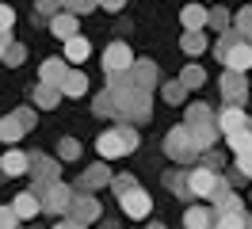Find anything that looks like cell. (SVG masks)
I'll use <instances>...</instances> for the list:
<instances>
[{"label":"cell","instance_id":"obj_15","mask_svg":"<svg viewBox=\"0 0 252 229\" xmlns=\"http://www.w3.org/2000/svg\"><path fill=\"white\" fill-rule=\"evenodd\" d=\"M180 23H184V31H203L206 23H210V12H206L203 4H188V8L180 12Z\"/></svg>","mask_w":252,"mask_h":229},{"label":"cell","instance_id":"obj_4","mask_svg":"<svg viewBox=\"0 0 252 229\" xmlns=\"http://www.w3.org/2000/svg\"><path fill=\"white\" fill-rule=\"evenodd\" d=\"M34 195L42 198V210L50 214H69V206H73V191L65 187V183H46V187H34Z\"/></svg>","mask_w":252,"mask_h":229},{"label":"cell","instance_id":"obj_35","mask_svg":"<svg viewBox=\"0 0 252 229\" xmlns=\"http://www.w3.org/2000/svg\"><path fill=\"white\" fill-rule=\"evenodd\" d=\"M237 31L252 42V8H241V15H237Z\"/></svg>","mask_w":252,"mask_h":229},{"label":"cell","instance_id":"obj_3","mask_svg":"<svg viewBox=\"0 0 252 229\" xmlns=\"http://www.w3.org/2000/svg\"><path fill=\"white\" fill-rule=\"evenodd\" d=\"M130 69H134L130 46L126 42H111L107 50H103V73H107V80H123V76H130Z\"/></svg>","mask_w":252,"mask_h":229},{"label":"cell","instance_id":"obj_45","mask_svg":"<svg viewBox=\"0 0 252 229\" xmlns=\"http://www.w3.org/2000/svg\"><path fill=\"white\" fill-rule=\"evenodd\" d=\"M54 229H84L80 222H62V226H54Z\"/></svg>","mask_w":252,"mask_h":229},{"label":"cell","instance_id":"obj_8","mask_svg":"<svg viewBox=\"0 0 252 229\" xmlns=\"http://www.w3.org/2000/svg\"><path fill=\"white\" fill-rule=\"evenodd\" d=\"M221 61H225V69H233V73H249V69H252V42H249V38L237 42Z\"/></svg>","mask_w":252,"mask_h":229},{"label":"cell","instance_id":"obj_9","mask_svg":"<svg viewBox=\"0 0 252 229\" xmlns=\"http://www.w3.org/2000/svg\"><path fill=\"white\" fill-rule=\"evenodd\" d=\"M130 80H134V88H138V92H149L153 84H157V65H153V61H134Z\"/></svg>","mask_w":252,"mask_h":229},{"label":"cell","instance_id":"obj_37","mask_svg":"<svg viewBox=\"0 0 252 229\" xmlns=\"http://www.w3.org/2000/svg\"><path fill=\"white\" fill-rule=\"evenodd\" d=\"M58 153H62V161H77L80 145L73 141V137H62V145H58Z\"/></svg>","mask_w":252,"mask_h":229},{"label":"cell","instance_id":"obj_17","mask_svg":"<svg viewBox=\"0 0 252 229\" xmlns=\"http://www.w3.org/2000/svg\"><path fill=\"white\" fill-rule=\"evenodd\" d=\"M188 126V122H184ZM191 137H195V149L199 153H210V145H214V137H218V122H206V126H188Z\"/></svg>","mask_w":252,"mask_h":229},{"label":"cell","instance_id":"obj_22","mask_svg":"<svg viewBox=\"0 0 252 229\" xmlns=\"http://www.w3.org/2000/svg\"><path fill=\"white\" fill-rule=\"evenodd\" d=\"M84 92H88V76L69 69V76H65V84H62V96H84Z\"/></svg>","mask_w":252,"mask_h":229},{"label":"cell","instance_id":"obj_49","mask_svg":"<svg viewBox=\"0 0 252 229\" xmlns=\"http://www.w3.org/2000/svg\"><path fill=\"white\" fill-rule=\"evenodd\" d=\"M249 229H252V218H249Z\"/></svg>","mask_w":252,"mask_h":229},{"label":"cell","instance_id":"obj_32","mask_svg":"<svg viewBox=\"0 0 252 229\" xmlns=\"http://www.w3.org/2000/svg\"><path fill=\"white\" fill-rule=\"evenodd\" d=\"M58 8H65L62 0H38V8H34V15H38V19H46V23H50L54 15H62Z\"/></svg>","mask_w":252,"mask_h":229},{"label":"cell","instance_id":"obj_16","mask_svg":"<svg viewBox=\"0 0 252 229\" xmlns=\"http://www.w3.org/2000/svg\"><path fill=\"white\" fill-rule=\"evenodd\" d=\"M50 31L62 38V42H69V38H77V15L73 12H62V15H54L50 19Z\"/></svg>","mask_w":252,"mask_h":229},{"label":"cell","instance_id":"obj_14","mask_svg":"<svg viewBox=\"0 0 252 229\" xmlns=\"http://www.w3.org/2000/svg\"><path fill=\"white\" fill-rule=\"evenodd\" d=\"M65 76H69V69H65L62 58H46V61H42V84H50V88H62Z\"/></svg>","mask_w":252,"mask_h":229},{"label":"cell","instance_id":"obj_1","mask_svg":"<svg viewBox=\"0 0 252 229\" xmlns=\"http://www.w3.org/2000/svg\"><path fill=\"white\" fill-rule=\"evenodd\" d=\"M138 149V130L126 122V126H115V130H103V134L95 137V153L103 157V161H119L126 153Z\"/></svg>","mask_w":252,"mask_h":229},{"label":"cell","instance_id":"obj_25","mask_svg":"<svg viewBox=\"0 0 252 229\" xmlns=\"http://www.w3.org/2000/svg\"><path fill=\"white\" fill-rule=\"evenodd\" d=\"M206 122H218V115H210V107L191 103L188 107V126H206Z\"/></svg>","mask_w":252,"mask_h":229},{"label":"cell","instance_id":"obj_18","mask_svg":"<svg viewBox=\"0 0 252 229\" xmlns=\"http://www.w3.org/2000/svg\"><path fill=\"white\" fill-rule=\"evenodd\" d=\"M115 176L107 172V164H92L84 176H80V191H92V187H103V183H111Z\"/></svg>","mask_w":252,"mask_h":229},{"label":"cell","instance_id":"obj_23","mask_svg":"<svg viewBox=\"0 0 252 229\" xmlns=\"http://www.w3.org/2000/svg\"><path fill=\"white\" fill-rule=\"evenodd\" d=\"M164 183H168V187H172V195H180V198L191 195V172H168Z\"/></svg>","mask_w":252,"mask_h":229},{"label":"cell","instance_id":"obj_27","mask_svg":"<svg viewBox=\"0 0 252 229\" xmlns=\"http://www.w3.org/2000/svg\"><path fill=\"white\" fill-rule=\"evenodd\" d=\"M214 229H249L245 214H214Z\"/></svg>","mask_w":252,"mask_h":229},{"label":"cell","instance_id":"obj_6","mask_svg":"<svg viewBox=\"0 0 252 229\" xmlns=\"http://www.w3.org/2000/svg\"><path fill=\"white\" fill-rule=\"evenodd\" d=\"M218 130L225 137H229V134H241V130H249V115H245L237 103H229L225 111H218Z\"/></svg>","mask_w":252,"mask_h":229},{"label":"cell","instance_id":"obj_34","mask_svg":"<svg viewBox=\"0 0 252 229\" xmlns=\"http://www.w3.org/2000/svg\"><path fill=\"white\" fill-rule=\"evenodd\" d=\"M27 58V50L19 42H8V50H4V65H19V61Z\"/></svg>","mask_w":252,"mask_h":229},{"label":"cell","instance_id":"obj_30","mask_svg":"<svg viewBox=\"0 0 252 229\" xmlns=\"http://www.w3.org/2000/svg\"><path fill=\"white\" fill-rule=\"evenodd\" d=\"M184 50H188V54H203L206 50V38H203V31H184Z\"/></svg>","mask_w":252,"mask_h":229},{"label":"cell","instance_id":"obj_19","mask_svg":"<svg viewBox=\"0 0 252 229\" xmlns=\"http://www.w3.org/2000/svg\"><path fill=\"white\" fill-rule=\"evenodd\" d=\"M210 226H214V214L203 210V206H191L184 214V229H210Z\"/></svg>","mask_w":252,"mask_h":229},{"label":"cell","instance_id":"obj_11","mask_svg":"<svg viewBox=\"0 0 252 229\" xmlns=\"http://www.w3.org/2000/svg\"><path fill=\"white\" fill-rule=\"evenodd\" d=\"M12 210L19 214V222H31L34 214L42 210V198L34 195V191H19V195H16V202H12Z\"/></svg>","mask_w":252,"mask_h":229},{"label":"cell","instance_id":"obj_28","mask_svg":"<svg viewBox=\"0 0 252 229\" xmlns=\"http://www.w3.org/2000/svg\"><path fill=\"white\" fill-rule=\"evenodd\" d=\"M95 115H119V99H115V92H99L95 96Z\"/></svg>","mask_w":252,"mask_h":229},{"label":"cell","instance_id":"obj_43","mask_svg":"<svg viewBox=\"0 0 252 229\" xmlns=\"http://www.w3.org/2000/svg\"><path fill=\"white\" fill-rule=\"evenodd\" d=\"M16 119L23 122V130H31V126H34V111H31V107H19V111H16Z\"/></svg>","mask_w":252,"mask_h":229},{"label":"cell","instance_id":"obj_5","mask_svg":"<svg viewBox=\"0 0 252 229\" xmlns=\"http://www.w3.org/2000/svg\"><path fill=\"white\" fill-rule=\"evenodd\" d=\"M99 218V202H95L92 191H80L77 198H73V206H69V222H80V226H88V222H95Z\"/></svg>","mask_w":252,"mask_h":229},{"label":"cell","instance_id":"obj_38","mask_svg":"<svg viewBox=\"0 0 252 229\" xmlns=\"http://www.w3.org/2000/svg\"><path fill=\"white\" fill-rule=\"evenodd\" d=\"M237 172H241V176H252V145L237 153Z\"/></svg>","mask_w":252,"mask_h":229},{"label":"cell","instance_id":"obj_7","mask_svg":"<svg viewBox=\"0 0 252 229\" xmlns=\"http://www.w3.org/2000/svg\"><path fill=\"white\" fill-rule=\"evenodd\" d=\"M221 96H225L229 103H241V99L249 96V80H245V73L225 69V73H221Z\"/></svg>","mask_w":252,"mask_h":229},{"label":"cell","instance_id":"obj_31","mask_svg":"<svg viewBox=\"0 0 252 229\" xmlns=\"http://www.w3.org/2000/svg\"><path fill=\"white\" fill-rule=\"evenodd\" d=\"M188 99V88L180 84V80H172V84H164V103H172V107H180Z\"/></svg>","mask_w":252,"mask_h":229},{"label":"cell","instance_id":"obj_29","mask_svg":"<svg viewBox=\"0 0 252 229\" xmlns=\"http://www.w3.org/2000/svg\"><path fill=\"white\" fill-rule=\"evenodd\" d=\"M203 80H206V73L199 65H188V69L180 73V84H184V88H203Z\"/></svg>","mask_w":252,"mask_h":229},{"label":"cell","instance_id":"obj_42","mask_svg":"<svg viewBox=\"0 0 252 229\" xmlns=\"http://www.w3.org/2000/svg\"><path fill=\"white\" fill-rule=\"evenodd\" d=\"M210 27H218V31H225V27H229V15L221 12V8H214V12H210Z\"/></svg>","mask_w":252,"mask_h":229},{"label":"cell","instance_id":"obj_12","mask_svg":"<svg viewBox=\"0 0 252 229\" xmlns=\"http://www.w3.org/2000/svg\"><path fill=\"white\" fill-rule=\"evenodd\" d=\"M0 172H4V176H23V172H31V157L19 153V149L4 153V157H0Z\"/></svg>","mask_w":252,"mask_h":229},{"label":"cell","instance_id":"obj_40","mask_svg":"<svg viewBox=\"0 0 252 229\" xmlns=\"http://www.w3.org/2000/svg\"><path fill=\"white\" fill-rule=\"evenodd\" d=\"M249 145H252V134H249V130H241V134H229V149H233V153L249 149Z\"/></svg>","mask_w":252,"mask_h":229},{"label":"cell","instance_id":"obj_46","mask_svg":"<svg viewBox=\"0 0 252 229\" xmlns=\"http://www.w3.org/2000/svg\"><path fill=\"white\" fill-rule=\"evenodd\" d=\"M4 50H8V34H0V58H4Z\"/></svg>","mask_w":252,"mask_h":229},{"label":"cell","instance_id":"obj_47","mask_svg":"<svg viewBox=\"0 0 252 229\" xmlns=\"http://www.w3.org/2000/svg\"><path fill=\"white\" fill-rule=\"evenodd\" d=\"M149 229H164V226H157V222H153V226H149Z\"/></svg>","mask_w":252,"mask_h":229},{"label":"cell","instance_id":"obj_2","mask_svg":"<svg viewBox=\"0 0 252 229\" xmlns=\"http://www.w3.org/2000/svg\"><path fill=\"white\" fill-rule=\"evenodd\" d=\"M164 153H168L172 161H180V164H188V161H195V157H199V149H195V137H191V130L184 126V122L168 130V137H164Z\"/></svg>","mask_w":252,"mask_h":229},{"label":"cell","instance_id":"obj_33","mask_svg":"<svg viewBox=\"0 0 252 229\" xmlns=\"http://www.w3.org/2000/svg\"><path fill=\"white\" fill-rule=\"evenodd\" d=\"M62 4L73 15H84V12H92V8H99V0H62Z\"/></svg>","mask_w":252,"mask_h":229},{"label":"cell","instance_id":"obj_21","mask_svg":"<svg viewBox=\"0 0 252 229\" xmlns=\"http://www.w3.org/2000/svg\"><path fill=\"white\" fill-rule=\"evenodd\" d=\"M88 54H92V42H88V38H69V42H65V58L73 61V65H77V61H84L88 58Z\"/></svg>","mask_w":252,"mask_h":229},{"label":"cell","instance_id":"obj_41","mask_svg":"<svg viewBox=\"0 0 252 229\" xmlns=\"http://www.w3.org/2000/svg\"><path fill=\"white\" fill-rule=\"evenodd\" d=\"M19 226V214L12 206H0V229H16Z\"/></svg>","mask_w":252,"mask_h":229},{"label":"cell","instance_id":"obj_44","mask_svg":"<svg viewBox=\"0 0 252 229\" xmlns=\"http://www.w3.org/2000/svg\"><path fill=\"white\" fill-rule=\"evenodd\" d=\"M126 0H99V8H107V12H119Z\"/></svg>","mask_w":252,"mask_h":229},{"label":"cell","instance_id":"obj_36","mask_svg":"<svg viewBox=\"0 0 252 229\" xmlns=\"http://www.w3.org/2000/svg\"><path fill=\"white\" fill-rule=\"evenodd\" d=\"M218 214H245V206H241V198H237V195H225L218 202Z\"/></svg>","mask_w":252,"mask_h":229},{"label":"cell","instance_id":"obj_10","mask_svg":"<svg viewBox=\"0 0 252 229\" xmlns=\"http://www.w3.org/2000/svg\"><path fill=\"white\" fill-rule=\"evenodd\" d=\"M119 206L126 210V218H145V214L153 210V198L145 195V191H134V195L119 198Z\"/></svg>","mask_w":252,"mask_h":229},{"label":"cell","instance_id":"obj_20","mask_svg":"<svg viewBox=\"0 0 252 229\" xmlns=\"http://www.w3.org/2000/svg\"><path fill=\"white\" fill-rule=\"evenodd\" d=\"M23 134H27V130H23V122H19L16 115H4V119H0V141H19Z\"/></svg>","mask_w":252,"mask_h":229},{"label":"cell","instance_id":"obj_39","mask_svg":"<svg viewBox=\"0 0 252 229\" xmlns=\"http://www.w3.org/2000/svg\"><path fill=\"white\" fill-rule=\"evenodd\" d=\"M12 27H16V12L8 4H0V34H8Z\"/></svg>","mask_w":252,"mask_h":229},{"label":"cell","instance_id":"obj_13","mask_svg":"<svg viewBox=\"0 0 252 229\" xmlns=\"http://www.w3.org/2000/svg\"><path fill=\"white\" fill-rule=\"evenodd\" d=\"M31 172L38 187H46V183H58V161H50V157H31Z\"/></svg>","mask_w":252,"mask_h":229},{"label":"cell","instance_id":"obj_48","mask_svg":"<svg viewBox=\"0 0 252 229\" xmlns=\"http://www.w3.org/2000/svg\"><path fill=\"white\" fill-rule=\"evenodd\" d=\"M249 134H252V119H249Z\"/></svg>","mask_w":252,"mask_h":229},{"label":"cell","instance_id":"obj_26","mask_svg":"<svg viewBox=\"0 0 252 229\" xmlns=\"http://www.w3.org/2000/svg\"><path fill=\"white\" fill-rule=\"evenodd\" d=\"M111 187H115V198H126V195H134V191H138V180H134L130 172H123V176H115V180H111Z\"/></svg>","mask_w":252,"mask_h":229},{"label":"cell","instance_id":"obj_24","mask_svg":"<svg viewBox=\"0 0 252 229\" xmlns=\"http://www.w3.org/2000/svg\"><path fill=\"white\" fill-rule=\"evenodd\" d=\"M58 96H62V88H50V84H38V88H34V107L50 111V107H58Z\"/></svg>","mask_w":252,"mask_h":229}]
</instances>
